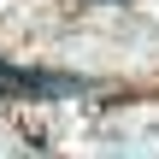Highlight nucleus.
Instances as JSON below:
<instances>
[{"label": "nucleus", "instance_id": "f257e3e1", "mask_svg": "<svg viewBox=\"0 0 159 159\" xmlns=\"http://www.w3.org/2000/svg\"><path fill=\"white\" fill-rule=\"evenodd\" d=\"M0 83H6V89H18V94H41V100L89 94V83H83V77H71V71H24V65H6V71H0Z\"/></svg>", "mask_w": 159, "mask_h": 159}]
</instances>
